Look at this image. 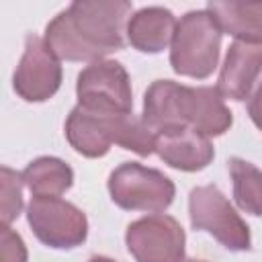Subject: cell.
<instances>
[{
    "mask_svg": "<svg viewBox=\"0 0 262 262\" xmlns=\"http://www.w3.org/2000/svg\"><path fill=\"white\" fill-rule=\"evenodd\" d=\"M129 12V2L78 0L47 25L43 41L59 59L94 63L123 47V25Z\"/></svg>",
    "mask_w": 262,
    "mask_h": 262,
    "instance_id": "1",
    "label": "cell"
},
{
    "mask_svg": "<svg viewBox=\"0 0 262 262\" xmlns=\"http://www.w3.org/2000/svg\"><path fill=\"white\" fill-rule=\"evenodd\" d=\"M221 29L207 10H192L180 18L172 37L170 63L176 74L207 78L219 59Z\"/></svg>",
    "mask_w": 262,
    "mask_h": 262,
    "instance_id": "2",
    "label": "cell"
},
{
    "mask_svg": "<svg viewBox=\"0 0 262 262\" xmlns=\"http://www.w3.org/2000/svg\"><path fill=\"white\" fill-rule=\"evenodd\" d=\"M111 199L129 211H162L174 199V184L168 176L137 162L121 164L108 178Z\"/></svg>",
    "mask_w": 262,
    "mask_h": 262,
    "instance_id": "3",
    "label": "cell"
},
{
    "mask_svg": "<svg viewBox=\"0 0 262 262\" xmlns=\"http://www.w3.org/2000/svg\"><path fill=\"white\" fill-rule=\"evenodd\" d=\"M190 223L194 229L209 231L217 242L229 250H248L250 231L242 217L233 211L229 201L215 186H199L188 201Z\"/></svg>",
    "mask_w": 262,
    "mask_h": 262,
    "instance_id": "4",
    "label": "cell"
},
{
    "mask_svg": "<svg viewBox=\"0 0 262 262\" xmlns=\"http://www.w3.org/2000/svg\"><path fill=\"white\" fill-rule=\"evenodd\" d=\"M80 106L100 113H131V84L117 61H94L80 72L76 84Z\"/></svg>",
    "mask_w": 262,
    "mask_h": 262,
    "instance_id": "5",
    "label": "cell"
},
{
    "mask_svg": "<svg viewBox=\"0 0 262 262\" xmlns=\"http://www.w3.org/2000/svg\"><path fill=\"white\" fill-rule=\"evenodd\" d=\"M35 235L51 248H76L86 239L84 213L57 196H35L27 209Z\"/></svg>",
    "mask_w": 262,
    "mask_h": 262,
    "instance_id": "6",
    "label": "cell"
},
{
    "mask_svg": "<svg viewBox=\"0 0 262 262\" xmlns=\"http://www.w3.org/2000/svg\"><path fill=\"white\" fill-rule=\"evenodd\" d=\"M125 239L137 262H182L184 231L170 215H149L133 221Z\"/></svg>",
    "mask_w": 262,
    "mask_h": 262,
    "instance_id": "7",
    "label": "cell"
},
{
    "mask_svg": "<svg viewBox=\"0 0 262 262\" xmlns=\"http://www.w3.org/2000/svg\"><path fill=\"white\" fill-rule=\"evenodd\" d=\"M61 82V66L43 39L37 35L27 37L23 59L14 72V90L29 102L47 100L53 96Z\"/></svg>",
    "mask_w": 262,
    "mask_h": 262,
    "instance_id": "8",
    "label": "cell"
},
{
    "mask_svg": "<svg viewBox=\"0 0 262 262\" xmlns=\"http://www.w3.org/2000/svg\"><path fill=\"white\" fill-rule=\"evenodd\" d=\"M143 121L154 133L190 127L192 88L180 86L172 80H156L145 92Z\"/></svg>",
    "mask_w": 262,
    "mask_h": 262,
    "instance_id": "9",
    "label": "cell"
},
{
    "mask_svg": "<svg viewBox=\"0 0 262 262\" xmlns=\"http://www.w3.org/2000/svg\"><path fill=\"white\" fill-rule=\"evenodd\" d=\"M125 113H100L84 106H76L66 123L68 141L76 151L86 158L104 156L111 143H117L121 117Z\"/></svg>",
    "mask_w": 262,
    "mask_h": 262,
    "instance_id": "10",
    "label": "cell"
},
{
    "mask_svg": "<svg viewBox=\"0 0 262 262\" xmlns=\"http://www.w3.org/2000/svg\"><path fill=\"white\" fill-rule=\"evenodd\" d=\"M262 72V45L231 43L217 80V92L231 100L248 98L258 74Z\"/></svg>",
    "mask_w": 262,
    "mask_h": 262,
    "instance_id": "11",
    "label": "cell"
},
{
    "mask_svg": "<svg viewBox=\"0 0 262 262\" xmlns=\"http://www.w3.org/2000/svg\"><path fill=\"white\" fill-rule=\"evenodd\" d=\"M156 151L172 168L194 172L213 160V145L203 133L182 127L156 133Z\"/></svg>",
    "mask_w": 262,
    "mask_h": 262,
    "instance_id": "12",
    "label": "cell"
},
{
    "mask_svg": "<svg viewBox=\"0 0 262 262\" xmlns=\"http://www.w3.org/2000/svg\"><path fill=\"white\" fill-rule=\"evenodd\" d=\"M207 12L221 31L244 43L262 45V2H209Z\"/></svg>",
    "mask_w": 262,
    "mask_h": 262,
    "instance_id": "13",
    "label": "cell"
},
{
    "mask_svg": "<svg viewBox=\"0 0 262 262\" xmlns=\"http://www.w3.org/2000/svg\"><path fill=\"white\" fill-rule=\"evenodd\" d=\"M176 20L170 10L151 6L135 12L127 25V37L131 45L145 53H158L166 49L170 39L174 37Z\"/></svg>",
    "mask_w": 262,
    "mask_h": 262,
    "instance_id": "14",
    "label": "cell"
},
{
    "mask_svg": "<svg viewBox=\"0 0 262 262\" xmlns=\"http://www.w3.org/2000/svg\"><path fill=\"white\" fill-rule=\"evenodd\" d=\"M231 125V113L223 104L221 94L217 88L199 86L194 88V100H192V121L190 127L205 137L221 135Z\"/></svg>",
    "mask_w": 262,
    "mask_h": 262,
    "instance_id": "15",
    "label": "cell"
},
{
    "mask_svg": "<svg viewBox=\"0 0 262 262\" xmlns=\"http://www.w3.org/2000/svg\"><path fill=\"white\" fill-rule=\"evenodd\" d=\"M72 168L57 158H39L23 172V182L35 196H57L72 186Z\"/></svg>",
    "mask_w": 262,
    "mask_h": 262,
    "instance_id": "16",
    "label": "cell"
},
{
    "mask_svg": "<svg viewBox=\"0 0 262 262\" xmlns=\"http://www.w3.org/2000/svg\"><path fill=\"white\" fill-rule=\"evenodd\" d=\"M229 172L233 178V196L239 209L252 215H262V172L239 158L229 160Z\"/></svg>",
    "mask_w": 262,
    "mask_h": 262,
    "instance_id": "17",
    "label": "cell"
},
{
    "mask_svg": "<svg viewBox=\"0 0 262 262\" xmlns=\"http://www.w3.org/2000/svg\"><path fill=\"white\" fill-rule=\"evenodd\" d=\"M20 180L16 172L10 168L0 170V182H2V225H8L12 219L18 217L23 209V196H20Z\"/></svg>",
    "mask_w": 262,
    "mask_h": 262,
    "instance_id": "18",
    "label": "cell"
},
{
    "mask_svg": "<svg viewBox=\"0 0 262 262\" xmlns=\"http://www.w3.org/2000/svg\"><path fill=\"white\" fill-rule=\"evenodd\" d=\"M0 262H27L25 242L8 225L0 229Z\"/></svg>",
    "mask_w": 262,
    "mask_h": 262,
    "instance_id": "19",
    "label": "cell"
},
{
    "mask_svg": "<svg viewBox=\"0 0 262 262\" xmlns=\"http://www.w3.org/2000/svg\"><path fill=\"white\" fill-rule=\"evenodd\" d=\"M248 111H250V117H252V121L256 123V127L262 131V84H260V88L256 90V94L252 96Z\"/></svg>",
    "mask_w": 262,
    "mask_h": 262,
    "instance_id": "20",
    "label": "cell"
},
{
    "mask_svg": "<svg viewBox=\"0 0 262 262\" xmlns=\"http://www.w3.org/2000/svg\"><path fill=\"white\" fill-rule=\"evenodd\" d=\"M90 262H115V260L104 258V256H92V258H90Z\"/></svg>",
    "mask_w": 262,
    "mask_h": 262,
    "instance_id": "21",
    "label": "cell"
},
{
    "mask_svg": "<svg viewBox=\"0 0 262 262\" xmlns=\"http://www.w3.org/2000/svg\"><path fill=\"white\" fill-rule=\"evenodd\" d=\"M184 262H205V260H184Z\"/></svg>",
    "mask_w": 262,
    "mask_h": 262,
    "instance_id": "22",
    "label": "cell"
}]
</instances>
